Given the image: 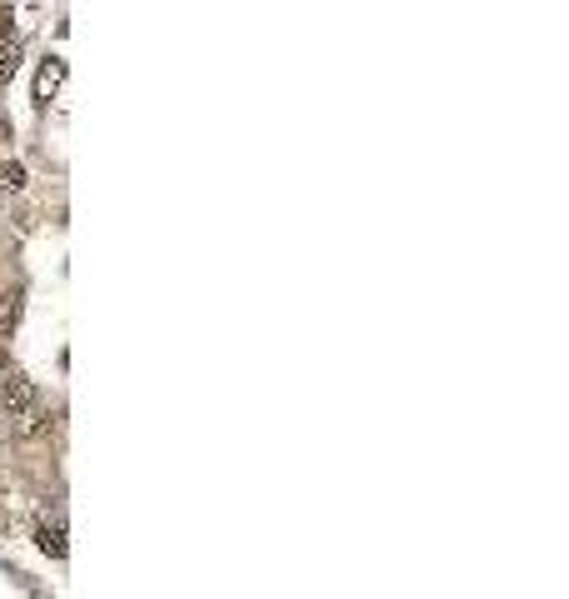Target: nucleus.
<instances>
[{"label": "nucleus", "instance_id": "nucleus-1", "mask_svg": "<svg viewBox=\"0 0 569 599\" xmlns=\"http://www.w3.org/2000/svg\"><path fill=\"white\" fill-rule=\"evenodd\" d=\"M0 405H5V415L21 425V419H31L35 410H41V395H35V385L25 380V374H5V385H0Z\"/></svg>", "mask_w": 569, "mask_h": 599}, {"label": "nucleus", "instance_id": "nucleus-2", "mask_svg": "<svg viewBox=\"0 0 569 599\" xmlns=\"http://www.w3.org/2000/svg\"><path fill=\"white\" fill-rule=\"evenodd\" d=\"M35 545H41L50 559H65L70 545H65V520L60 514H41V520H35Z\"/></svg>", "mask_w": 569, "mask_h": 599}, {"label": "nucleus", "instance_id": "nucleus-3", "mask_svg": "<svg viewBox=\"0 0 569 599\" xmlns=\"http://www.w3.org/2000/svg\"><path fill=\"white\" fill-rule=\"evenodd\" d=\"M60 86H65V60H60V55H50V60L41 65V75H35V100H41V106H50Z\"/></svg>", "mask_w": 569, "mask_h": 599}, {"label": "nucleus", "instance_id": "nucleus-4", "mask_svg": "<svg viewBox=\"0 0 569 599\" xmlns=\"http://www.w3.org/2000/svg\"><path fill=\"white\" fill-rule=\"evenodd\" d=\"M15 320H21V295H15V290H0V335L15 330Z\"/></svg>", "mask_w": 569, "mask_h": 599}, {"label": "nucleus", "instance_id": "nucleus-5", "mask_svg": "<svg viewBox=\"0 0 569 599\" xmlns=\"http://www.w3.org/2000/svg\"><path fill=\"white\" fill-rule=\"evenodd\" d=\"M15 190H25V165L21 161H5V165H0V195H15Z\"/></svg>", "mask_w": 569, "mask_h": 599}, {"label": "nucleus", "instance_id": "nucleus-6", "mask_svg": "<svg viewBox=\"0 0 569 599\" xmlns=\"http://www.w3.org/2000/svg\"><path fill=\"white\" fill-rule=\"evenodd\" d=\"M15 70H21V41L0 45V86H5V80H11Z\"/></svg>", "mask_w": 569, "mask_h": 599}, {"label": "nucleus", "instance_id": "nucleus-7", "mask_svg": "<svg viewBox=\"0 0 569 599\" xmlns=\"http://www.w3.org/2000/svg\"><path fill=\"white\" fill-rule=\"evenodd\" d=\"M0 370H5V340H0Z\"/></svg>", "mask_w": 569, "mask_h": 599}, {"label": "nucleus", "instance_id": "nucleus-8", "mask_svg": "<svg viewBox=\"0 0 569 599\" xmlns=\"http://www.w3.org/2000/svg\"><path fill=\"white\" fill-rule=\"evenodd\" d=\"M0 494H5V480H0Z\"/></svg>", "mask_w": 569, "mask_h": 599}]
</instances>
